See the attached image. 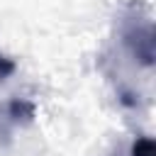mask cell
<instances>
[{"label": "cell", "instance_id": "1", "mask_svg": "<svg viewBox=\"0 0 156 156\" xmlns=\"http://www.w3.org/2000/svg\"><path fill=\"white\" fill-rule=\"evenodd\" d=\"M119 44L122 49L144 68L154 66V22L141 2H132L119 17Z\"/></svg>", "mask_w": 156, "mask_h": 156}, {"label": "cell", "instance_id": "4", "mask_svg": "<svg viewBox=\"0 0 156 156\" xmlns=\"http://www.w3.org/2000/svg\"><path fill=\"white\" fill-rule=\"evenodd\" d=\"M15 71H17V63H15L10 56H5V54L0 51V83H2V80H7Z\"/></svg>", "mask_w": 156, "mask_h": 156}, {"label": "cell", "instance_id": "2", "mask_svg": "<svg viewBox=\"0 0 156 156\" xmlns=\"http://www.w3.org/2000/svg\"><path fill=\"white\" fill-rule=\"evenodd\" d=\"M32 119H34V102L24 98H12L0 105V134L2 136H7L12 127L29 124Z\"/></svg>", "mask_w": 156, "mask_h": 156}, {"label": "cell", "instance_id": "3", "mask_svg": "<svg viewBox=\"0 0 156 156\" xmlns=\"http://www.w3.org/2000/svg\"><path fill=\"white\" fill-rule=\"evenodd\" d=\"M129 156H156V151H154V139H151V136H139V139L132 144Z\"/></svg>", "mask_w": 156, "mask_h": 156}]
</instances>
